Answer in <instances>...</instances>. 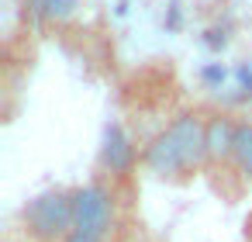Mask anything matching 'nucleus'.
Wrapping results in <instances>:
<instances>
[{
    "mask_svg": "<svg viewBox=\"0 0 252 242\" xmlns=\"http://www.w3.org/2000/svg\"><path fill=\"white\" fill-rule=\"evenodd\" d=\"M25 228L38 242H66L73 235V190H42L25 204Z\"/></svg>",
    "mask_w": 252,
    "mask_h": 242,
    "instance_id": "obj_2",
    "label": "nucleus"
},
{
    "mask_svg": "<svg viewBox=\"0 0 252 242\" xmlns=\"http://www.w3.org/2000/svg\"><path fill=\"white\" fill-rule=\"evenodd\" d=\"M114 228V197L104 183H83L73 190V232L104 239Z\"/></svg>",
    "mask_w": 252,
    "mask_h": 242,
    "instance_id": "obj_3",
    "label": "nucleus"
},
{
    "mask_svg": "<svg viewBox=\"0 0 252 242\" xmlns=\"http://www.w3.org/2000/svg\"><path fill=\"white\" fill-rule=\"evenodd\" d=\"M231 159H235L238 173H242L245 180H252V121H238V125H235Z\"/></svg>",
    "mask_w": 252,
    "mask_h": 242,
    "instance_id": "obj_6",
    "label": "nucleus"
},
{
    "mask_svg": "<svg viewBox=\"0 0 252 242\" xmlns=\"http://www.w3.org/2000/svg\"><path fill=\"white\" fill-rule=\"evenodd\" d=\"M66 242H100V239H90V235H76V232H73Z\"/></svg>",
    "mask_w": 252,
    "mask_h": 242,
    "instance_id": "obj_8",
    "label": "nucleus"
},
{
    "mask_svg": "<svg viewBox=\"0 0 252 242\" xmlns=\"http://www.w3.org/2000/svg\"><path fill=\"white\" fill-rule=\"evenodd\" d=\"M80 7V0H32V11L42 21H66Z\"/></svg>",
    "mask_w": 252,
    "mask_h": 242,
    "instance_id": "obj_7",
    "label": "nucleus"
},
{
    "mask_svg": "<svg viewBox=\"0 0 252 242\" xmlns=\"http://www.w3.org/2000/svg\"><path fill=\"white\" fill-rule=\"evenodd\" d=\"M145 166L156 176H183L197 170L207 159V121L197 114H176L149 145H145Z\"/></svg>",
    "mask_w": 252,
    "mask_h": 242,
    "instance_id": "obj_1",
    "label": "nucleus"
},
{
    "mask_svg": "<svg viewBox=\"0 0 252 242\" xmlns=\"http://www.w3.org/2000/svg\"><path fill=\"white\" fill-rule=\"evenodd\" d=\"M100 166H104L111 176H125V173H131V166H135V145H131L128 132H125L118 121H111V125L104 128Z\"/></svg>",
    "mask_w": 252,
    "mask_h": 242,
    "instance_id": "obj_4",
    "label": "nucleus"
},
{
    "mask_svg": "<svg viewBox=\"0 0 252 242\" xmlns=\"http://www.w3.org/2000/svg\"><path fill=\"white\" fill-rule=\"evenodd\" d=\"M231 145H235V121L228 118H211L207 121V159H224L231 156Z\"/></svg>",
    "mask_w": 252,
    "mask_h": 242,
    "instance_id": "obj_5",
    "label": "nucleus"
}]
</instances>
